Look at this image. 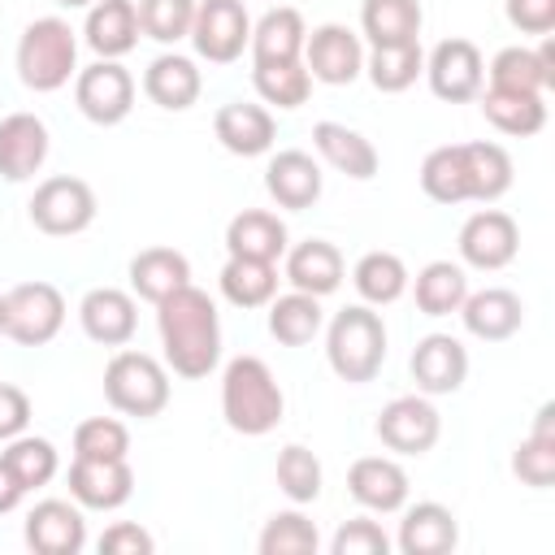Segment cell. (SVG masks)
Segmentation results:
<instances>
[{
	"instance_id": "ab89813d",
	"label": "cell",
	"mask_w": 555,
	"mask_h": 555,
	"mask_svg": "<svg viewBox=\"0 0 555 555\" xmlns=\"http://www.w3.org/2000/svg\"><path fill=\"white\" fill-rule=\"evenodd\" d=\"M364 74L377 91L386 95H399L408 91L421 74H425V52H421V39L416 43H395V48H373L364 56Z\"/></svg>"
},
{
	"instance_id": "9c48e42d",
	"label": "cell",
	"mask_w": 555,
	"mask_h": 555,
	"mask_svg": "<svg viewBox=\"0 0 555 555\" xmlns=\"http://www.w3.org/2000/svg\"><path fill=\"white\" fill-rule=\"evenodd\" d=\"M74 104L95 126H117L134 108V78L121 61H95L74 74Z\"/></svg>"
},
{
	"instance_id": "9a60e30c",
	"label": "cell",
	"mask_w": 555,
	"mask_h": 555,
	"mask_svg": "<svg viewBox=\"0 0 555 555\" xmlns=\"http://www.w3.org/2000/svg\"><path fill=\"white\" fill-rule=\"evenodd\" d=\"M408 369H412V382L421 395H455L468 377V351L451 334H425L412 347Z\"/></svg>"
},
{
	"instance_id": "e575fe53",
	"label": "cell",
	"mask_w": 555,
	"mask_h": 555,
	"mask_svg": "<svg viewBox=\"0 0 555 555\" xmlns=\"http://www.w3.org/2000/svg\"><path fill=\"white\" fill-rule=\"evenodd\" d=\"M481 113L499 134L512 139H529L546 126V100L542 95H525V91H481Z\"/></svg>"
},
{
	"instance_id": "7a4b0ae2",
	"label": "cell",
	"mask_w": 555,
	"mask_h": 555,
	"mask_svg": "<svg viewBox=\"0 0 555 555\" xmlns=\"http://www.w3.org/2000/svg\"><path fill=\"white\" fill-rule=\"evenodd\" d=\"M286 395L260 356H234L221 373V416L243 438H264L282 425Z\"/></svg>"
},
{
	"instance_id": "e0dca14e",
	"label": "cell",
	"mask_w": 555,
	"mask_h": 555,
	"mask_svg": "<svg viewBox=\"0 0 555 555\" xmlns=\"http://www.w3.org/2000/svg\"><path fill=\"white\" fill-rule=\"evenodd\" d=\"M69 494L78 507L117 512L134 494V473L126 460H78L69 464Z\"/></svg>"
},
{
	"instance_id": "d6986e66",
	"label": "cell",
	"mask_w": 555,
	"mask_h": 555,
	"mask_svg": "<svg viewBox=\"0 0 555 555\" xmlns=\"http://www.w3.org/2000/svg\"><path fill=\"white\" fill-rule=\"evenodd\" d=\"M347 490L364 512H399L408 503V473L390 455H360L347 468Z\"/></svg>"
},
{
	"instance_id": "4fadbf2b",
	"label": "cell",
	"mask_w": 555,
	"mask_h": 555,
	"mask_svg": "<svg viewBox=\"0 0 555 555\" xmlns=\"http://www.w3.org/2000/svg\"><path fill=\"white\" fill-rule=\"evenodd\" d=\"M520 251V230L503 208H481L460 225V260L473 269H507Z\"/></svg>"
},
{
	"instance_id": "d6a6232c",
	"label": "cell",
	"mask_w": 555,
	"mask_h": 555,
	"mask_svg": "<svg viewBox=\"0 0 555 555\" xmlns=\"http://www.w3.org/2000/svg\"><path fill=\"white\" fill-rule=\"evenodd\" d=\"M421 0H364L360 4V30L373 48L416 43L421 39Z\"/></svg>"
},
{
	"instance_id": "ee69618b",
	"label": "cell",
	"mask_w": 555,
	"mask_h": 555,
	"mask_svg": "<svg viewBox=\"0 0 555 555\" xmlns=\"http://www.w3.org/2000/svg\"><path fill=\"white\" fill-rule=\"evenodd\" d=\"M256 546L260 555H312L321 546V533L304 512H278L264 520Z\"/></svg>"
},
{
	"instance_id": "8fae6325",
	"label": "cell",
	"mask_w": 555,
	"mask_h": 555,
	"mask_svg": "<svg viewBox=\"0 0 555 555\" xmlns=\"http://www.w3.org/2000/svg\"><path fill=\"white\" fill-rule=\"evenodd\" d=\"M425 78L429 91L447 104H468L481 95L486 87V61L481 48L473 39H442L429 56H425Z\"/></svg>"
},
{
	"instance_id": "603a6c76",
	"label": "cell",
	"mask_w": 555,
	"mask_h": 555,
	"mask_svg": "<svg viewBox=\"0 0 555 555\" xmlns=\"http://www.w3.org/2000/svg\"><path fill=\"white\" fill-rule=\"evenodd\" d=\"M460 317H464V330L481 343H503L512 338L520 325H525V304L516 291L507 286H486L477 295H464L460 304Z\"/></svg>"
},
{
	"instance_id": "836d02e7",
	"label": "cell",
	"mask_w": 555,
	"mask_h": 555,
	"mask_svg": "<svg viewBox=\"0 0 555 555\" xmlns=\"http://www.w3.org/2000/svg\"><path fill=\"white\" fill-rule=\"evenodd\" d=\"M460 160H464V178H468V199L477 204H494L512 191V156L499 143H460Z\"/></svg>"
},
{
	"instance_id": "74e56055",
	"label": "cell",
	"mask_w": 555,
	"mask_h": 555,
	"mask_svg": "<svg viewBox=\"0 0 555 555\" xmlns=\"http://www.w3.org/2000/svg\"><path fill=\"white\" fill-rule=\"evenodd\" d=\"M412 282V295H416V308L425 312V317H451V312H460V304H464V295H468V278H464V269L460 264H451V260H429L416 278H408Z\"/></svg>"
},
{
	"instance_id": "f1b7e54d",
	"label": "cell",
	"mask_w": 555,
	"mask_h": 555,
	"mask_svg": "<svg viewBox=\"0 0 555 555\" xmlns=\"http://www.w3.org/2000/svg\"><path fill=\"white\" fill-rule=\"evenodd\" d=\"M225 251L247 256V260H273L286 256V225L269 208H243L225 225Z\"/></svg>"
},
{
	"instance_id": "7c38bea8",
	"label": "cell",
	"mask_w": 555,
	"mask_h": 555,
	"mask_svg": "<svg viewBox=\"0 0 555 555\" xmlns=\"http://www.w3.org/2000/svg\"><path fill=\"white\" fill-rule=\"evenodd\" d=\"M304 69L312 74V82H325V87H347L364 74V43L356 30L338 26V22H325L317 30H308L304 39Z\"/></svg>"
},
{
	"instance_id": "5bb4252c",
	"label": "cell",
	"mask_w": 555,
	"mask_h": 555,
	"mask_svg": "<svg viewBox=\"0 0 555 555\" xmlns=\"http://www.w3.org/2000/svg\"><path fill=\"white\" fill-rule=\"evenodd\" d=\"M494 91H525V95H546L555 87V43L542 35V48H499L494 61L486 65Z\"/></svg>"
},
{
	"instance_id": "484cf974",
	"label": "cell",
	"mask_w": 555,
	"mask_h": 555,
	"mask_svg": "<svg viewBox=\"0 0 555 555\" xmlns=\"http://www.w3.org/2000/svg\"><path fill=\"white\" fill-rule=\"evenodd\" d=\"M204 91V74L195 69L191 56H178V52H160L147 69H143V95L156 104V108H169V113H182L199 100Z\"/></svg>"
},
{
	"instance_id": "83f0119b",
	"label": "cell",
	"mask_w": 555,
	"mask_h": 555,
	"mask_svg": "<svg viewBox=\"0 0 555 555\" xmlns=\"http://www.w3.org/2000/svg\"><path fill=\"white\" fill-rule=\"evenodd\" d=\"M286 282L304 295H334L343 286V251L330 238H308L286 251Z\"/></svg>"
},
{
	"instance_id": "30bf717a",
	"label": "cell",
	"mask_w": 555,
	"mask_h": 555,
	"mask_svg": "<svg viewBox=\"0 0 555 555\" xmlns=\"http://www.w3.org/2000/svg\"><path fill=\"white\" fill-rule=\"evenodd\" d=\"M373 429H377V438H382L386 451H395V455H425V451H434V442L442 434V416L429 403V395L416 390V395L390 399L377 412V425Z\"/></svg>"
},
{
	"instance_id": "c3c4849f",
	"label": "cell",
	"mask_w": 555,
	"mask_h": 555,
	"mask_svg": "<svg viewBox=\"0 0 555 555\" xmlns=\"http://www.w3.org/2000/svg\"><path fill=\"white\" fill-rule=\"evenodd\" d=\"M386 551H390V538H386V529H382L377 520H369V516L347 520V525L330 538V555H386Z\"/></svg>"
},
{
	"instance_id": "d590c367",
	"label": "cell",
	"mask_w": 555,
	"mask_h": 555,
	"mask_svg": "<svg viewBox=\"0 0 555 555\" xmlns=\"http://www.w3.org/2000/svg\"><path fill=\"white\" fill-rule=\"evenodd\" d=\"M269 334L282 343V347H304L321 334V299L317 295H304V291H291V295H273L269 304Z\"/></svg>"
},
{
	"instance_id": "db71d44e",
	"label": "cell",
	"mask_w": 555,
	"mask_h": 555,
	"mask_svg": "<svg viewBox=\"0 0 555 555\" xmlns=\"http://www.w3.org/2000/svg\"><path fill=\"white\" fill-rule=\"evenodd\" d=\"M56 4H61V9H91L95 0H56Z\"/></svg>"
},
{
	"instance_id": "8992f818",
	"label": "cell",
	"mask_w": 555,
	"mask_h": 555,
	"mask_svg": "<svg viewBox=\"0 0 555 555\" xmlns=\"http://www.w3.org/2000/svg\"><path fill=\"white\" fill-rule=\"evenodd\" d=\"M26 208H30L35 230H43L52 238H69L95 221V191L74 173H56V178H43L35 186Z\"/></svg>"
},
{
	"instance_id": "44dd1931",
	"label": "cell",
	"mask_w": 555,
	"mask_h": 555,
	"mask_svg": "<svg viewBox=\"0 0 555 555\" xmlns=\"http://www.w3.org/2000/svg\"><path fill=\"white\" fill-rule=\"evenodd\" d=\"M321 186H325L321 165L299 147H286L264 165V191L278 208H291V212L312 208L321 199Z\"/></svg>"
},
{
	"instance_id": "bcb514c9",
	"label": "cell",
	"mask_w": 555,
	"mask_h": 555,
	"mask_svg": "<svg viewBox=\"0 0 555 555\" xmlns=\"http://www.w3.org/2000/svg\"><path fill=\"white\" fill-rule=\"evenodd\" d=\"M321 477H325L321 473V460L308 447L291 442V447L278 451V486H282V494L291 503H312L321 494Z\"/></svg>"
},
{
	"instance_id": "f546056e",
	"label": "cell",
	"mask_w": 555,
	"mask_h": 555,
	"mask_svg": "<svg viewBox=\"0 0 555 555\" xmlns=\"http://www.w3.org/2000/svg\"><path fill=\"white\" fill-rule=\"evenodd\" d=\"M460 542V525L442 503H412L399 520V551L403 555H447Z\"/></svg>"
},
{
	"instance_id": "cb8c5ba5",
	"label": "cell",
	"mask_w": 555,
	"mask_h": 555,
	"mask_svg": "<svg viewBox=\"0 0 555 555\" xmlns=\"http://www.w3.org/2000/svg\"><path fill=\"white\" fill-rule=\"evenodd\" d=\"M304 39H308V26H304V13L291 9V4H278L269 9L256 26H251V65H286V61H304Z\"/></svg>"
},
{
	"instance_id": "ffe728a7",
	"label": "cell",
	"mask_w": 555,
	"mask_h": 555,
	"mask_svg": "<svg viewBox=\"0 0 555 555\" xmlns=\"http://www.w3.org/2000/svg\"><path fill=\"white\" fill-rule=\"evenodd\" d=\"M212 134L230 156H264L273 147V139H278V121H273V113L264 104L230 100V104L217 108Z\"/></svg>"
},
{
	"instance_id": "2e32d148",
	"label": "cell",
	"mask_w": 555,
	"mask_h": 555,
	"mask_svg": "<svg viewBox=\"0 0 555 555\" xmlns=\"http://www.w3.org/2000/svg\"><path fill=\"white\" fill-rule=\"evenodd\" d=\"M26 546L35 555H78L87 546L82 507L69 499H43L26 516Z\"/></svg>"
},
{
	"instance_id": "4dcf8cb0",
	"label": "cell",
	"mask_w": 555,
	"mask_h": 555,
	"mask_svg": "<svg viewBox=\"0 0 555 555\" xmlns=\"http://www.w3.org/2000/svg\"><path fill=\"white\" fill-rule=\"evenodd\" d=\"M186 282H191V260L178 247H143L130 260V291L147 304H160Z\"/></svg>"
},
{
	"instance_id": "3957f363",
	"label": "cell",
	"mask_w": 555,
	"mask_h": 555,
	"mask_svg": "<svg viewBox=\"0 0 555 555\" xmlns=\"http://www.w3.org/2000/svg\"><path fill=\"white\" fill-rule=\"evenodd\" d=\"M325 360L351 386L373 382L382 373V360H386V325H382V317L369 304H351V308L334 312V321L325 330Z\"/></svg>"
},
{
	"instance_id": "ba28073f",
	"label": "cell",
	"mask_w": 555,
	"mask_h": 555,
	"mask_svg": "<svg viewBox=\"0 0 555 555\" xmlns=\"http://www.w3.org/2000/svg\"><path fill=\"white\" fill-rule=\"evenodd\" d=\"M186 39L195 43V56H204L208 65H230L243 56L251 39V17L243 0H199Z\"/></svg>"
},
{
	"instance_id": "52a82bcc",
	"label": "cell",
	"mask_w": 555,
	"mask_h": 555,
	"mask_svg": "<svg viewBox=\"0 0 555 555\" xmlns=\"http://www.w3.org/2000/svg\"><path fill=\"white\" fill-rule=\"evenodd\" d=\"M65 325V295L52 282H22L4 291V334L22 347H43Z\"/></svg>"
},
{
	"instance_id": "7bdbcfd3",
	"label": "cell",
	"mask_w": 555,
	"mask_h": 555,
	"mask_svg": "<svg viewBox=\"0 0 555 555\" xmlns=\"http://www.w3.org/2000/svg\"><path fill=\"white\" fill-rule=\"evenodd\" d=\"M251 87L264 104L278 108H299L312 95V74L304 69V61H286V65H251Z\"/></svg>"
},
{
	"instance_id": "8d00e7d4",
	"label": "cell",
	"mask_w": 555,
	"mask_h": 555,
	"mask_svg": "<svg viewBox=\"0 0 555 555\" xmlns=\"http://www.w3.org/2000/svg\"><path fill=\"white\" fill-rule=\"evenodd\" d=\"M221 295L234 308H264L278 295V264L273 260H247V256H230L221 264Z\"/></svg>"
},
{
	"instance_id": "681fc988",
	"label": "cell",
	"mask_w": 555,
	"mask_h": 555,
	"mask_svg": "<svg viewBox=\"0 0 555 555\" xmlns=\"http://www.w3.org/2000/svg\"><path fill=\"white\" fill-rule=\"evenodd\" d=\"M156 542L143 525H130V520H117L100 533V555H152Z\"/></svg>"
},
{
	"instance_id": "60d3db41",
	"label": "cell",
	"mask_w": 555,
	"mask_h": 555,
	"mask_svg": "<svg viewBox=\"0 0 555 555\" xmlns=\"http://www.w3.org/2000/svg\"><path fill=\"white\" fill-rule=\"evenodd\" d=\"M0 460L13 468V477L22 481L26 494L39 490V486H48V481L56 477V468H61L56 447H52L48 438H39V434H17V438H9V447L0 451Z\"/></svg>"
},
{
	"instance_id": "b9f144b4",
	"label": "cell",
	"mask_w": 555,
	"mask_h": 555,
	"mask_svg": "<svg viewBox=\"0 0 555 555\" xmlns=\"http://www.w3.org/2000/svg\"><path fill=\"white\" fill-rule=\"evenodd\" d=\"M421 191L434 204H468V178H464V160H460V143L434 147L421 160Z\"/></svg>"
},
{
	"instance_id": "4316f807",
	"label": "cell",
	"mask_w": 555,
	"mask_h": 555,
	"mask_svg": "<svg viewBox=\"0 0 555 555\" xmlns=\"http://www.w3.org/2000/svg\"><path fill=\"white\" fill-rule=\"evenodd\" d=\"M312 147L321 152V160L330 169H338V173H347L356 182H369L377 173V165H382L377 160V147L360 130H351L343 121H317L312 126Z\"/></svg>"
},
{
	"instance_id": "f5cc1de1",
	"label": "cell",
	"mask_w": 555,
	"mask_h": 555,
	"mask_svg": "<svg viewBox=\"0 0 555 555\" xmlns=\"http://www.w3.org/2000/svg\"><path fill=\"white\" fill-rule=\"evenodd\" d=\"M22 494H26V490H22V481H17V477H13V468L0 460V516H9V512L22 503Z\"/></svg>"
},
{
	"instance_id": "1f68e13d",
	"label": "cell",
	"mask_w": 555,
	"mask_h": 555,
	"mask_svg": "<svg viewBox=\"0 0 555 555\" xmlns=\"http://www.w3.org/2000/svg\"><path fill=\"white\" fill-rule=\"evenodd\" d=\"M512 473L533 490L555 486V403L538 408L529 438L516 442V451H512Z\"/></svg>"
},
{
	"instance_id": "d4e9b609",
	"label": "cell",
	"mask_w": 555,
	"mask_h": 555,
	"mask_svg": "<svg viewBox=\"0 0 555 555\" xmlns=\"http://www.w3.org/2000/svg\"><path fill=\"white\" fill-rule=\"evenodd\" d=\"M87 48L100 56V61H121L126 52H134L139 43V13H134V0H95L87 9Z\"/></svg>"
},
{
	"instance_id": "5b68a950",
	"label": "cell",
	"mask_w": 555,
	"mask_h": 555,
	"mask_svg": "<svg viewBox=\"0 0 555 555\" xmlns=\"http://www.w3.org/2000/svg\"><path fill=\"white\" fill-rule=\"evenodd\" d=\"M104 399L121 416H160L169 403V373L147 351H117L104 364Z\"/></svg>"
},
{
	"instance_id": "7dc6e473",
	"label": "cell",
	"mask_w": 555,
	"mask_h": 555,
	"mask_svg": "<svg viewBox=\"0 0 555 555\" xmlns=\"http://www.w3.org/2000/svg\"><path fill=\"white\" fill-rule=\"evenodd\" d=\"M74 455L78 460H126L130 429L117 416H91L74 429Z\"/></svg>"
},
{
	"instance_id": "f6af8a7d",
	"label": "cell",
	"mask_w": 555,
	"mask_h": 555,
	"mask_svg": "<svg viewBox=\"0 0 555 555\" xmlns=\"http://www.w3.org/2000/svg\"><path fill=\"white\" fill-rule=\"evenodd\" d=\"M195 4L199 0H139L134 13H139V35L156 39V43H178L191 35V22H195Z\"/></svg>"
},
{
	"instance_id": "11a10c76",
	"label": "cell",
	"mask_w": 555,
	"mask_h": 555,
	"mask_svg": "<svg viewBox=\"0 0 555 555\" xmlns=\"http://www.w3.org/2000/svg\"><path fill=\"white\" fill-rule=\"evenodd\" d=\"M0 334H4V295H0Z\"/></svg>"
},
{
	"instance_id": "f907efd6",
	"label": "cell",
	"mask_w": 555,
	"mask_h": 555,
	"mask_svg": "<svg viewBox=\"0 0 555 555\" xmlns=\"http://www.w3.org/2000/svg\"><path fill=\"white\" fill-rule=\"evenodd\" d=\"M503 13L520 35H551L555 30V0H507Z\"/></svg>"
},
{
	"instance_id": "6da1fadb",
	"label": "cell",
	"mask_w": 555,
	"mask_h": 555,
	"mask_svg": "<svg viewBox=\"0 0 555 555\" xmlns=\"http://www.w3.org/2000/svg\"><path fill=\"white\" fill-rule=\"evenodd\" d=\"M156 330L165 347V364L178 377H208L221 360V321L217 304L199 286H178L156 304Z\"/></svg>"
},
{
	"instance_id": "7402d4cb",
	"label": "cell",
	"mask_w": 555,
	"mask_h": 555,
	"mask_svg": "<svg viewBox=\"0 0 555 555\" xmlns=\"http://www.w3.org/2000/svg\"><path fill=\"white\" fill-rule=\"evenodd\" d=\"M48 160V126L35 113H9L0 121V178L26 182Z\"/></svg>"
},
{
	"instance_id": "ac0fdd59",
	"label": "cell",
	"mask_w": 555,
	"mask_h": 555,
	"mask_svg": "<svg viewBox=\"0 0 555 555\" xmlns=\"http://www.w3.org/2000/svg\"><path fill=\"white\" fill-rule=\"evenodd\" d=\"M78 321H82V334L100 347H126L134 338V325H139V308H134V295L117 291V286H91L78 304Z\"/></svg>"
},
{
	"instance_id": "f35d334b",
	"label": "cell",
	"mask_w": 555,
	"mask_h": 555,
	"mask_svg": "<svg viewBox=\"0 0 555 555\" xmlns=\"http://www.w3.org/2000/svg\"><path fill=\"white\" fill-rule=\"evenodd\" d=\"M351 282L369 308H386L408 291V264L395 251H364L351 269Z\"/></svg>"
},
{
	"instance_id": "277c9868",
	"label": "cell",
	"mask_w": 555,
	"mask_h": 555,
	"mask_svg": "<svg viewBox=\"0 0 555 555\" xmlns=\"http://www.w3.org/2000/svg\"><path fill=\"white\" fill-rule=\"evenodd\" d=\"M78 74V39L65 17H35L17 39V78L22 87L48 95Z\"/></svg>"
},
{
	"instance_id": "816d5d0a",
	"label": "cell",
	"mask_w": 555,
	"mask_h": 555,
	"mask_svg": "<svg viewBox=\"0 0 555 555\" xmlns=\"http://www.w3.org/2000/svg\"><path fill=\"white\" fill-rule=\"evenodd\" d=\"M26 425H30V399H26V390L0 382V442L26 434Z\"/></svg>"
}]
</instances>
